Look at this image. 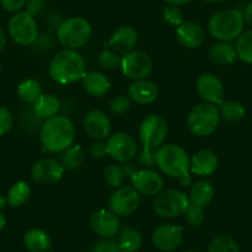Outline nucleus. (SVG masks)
Returning <instances> with one entry per match:
<instances>
[{
    "label": "nucleus",
    "instance_id": "7c9ffc66",
    "mask_svg": "<svg viewBox=\"0 0 252 252\" xmlns=\"http://www.w3.org/2000/svg\"><path fill=\"white\" fill-rule=\"evenodd\" d=\"M42 94L41 83L36 79H26L18 87V96L28 104H33Z\"/></svg>",
    "mask_w": 252,
    "mask_h": 252
},
{
    "label": "nucleus",
    "instance_id": "2f4dec72",
    "mask_svg": "<svg viewBox=\"0 0 252 252\" xmlns=\"http://www.w3.org/2000/svg\"><path fill=\"white\" fill-rule=\"evenodd\" d=\"M31 195V187L29 186V183L26 182L20 181L16 182L10 189H9L8 193V203L11 207H21L23 204H25L29 199H30Z\"/></svg>",
    "mask_w": 252,
    "mask_h": 252
},
{
    "label": "nucleus",
    "instance_id": "c9c22d12",
    "mask_svg": "<svg viewBox=\"0 0 252 252\" xmlns=\"http://www.w3.org/2000/svg\"><path fill=\"white\" fill-rule=\"evenodd\" d=\"M121 57L115 52L114 50H104L99 53L98 56V63L101 68L106 69V71H111L115 69L116 67L120 66Z\"/></svg>",
    "mask_w": 252,
    "mask_h": 252
},
{
    "label": "nucleus",
    "instance_id": "39448f33",
    "mask_svg": "<svg viewBox=\"0 0 252 252\" xmlns=\"http://www.w3.org/2000/svg\"><path fill=\"white\" fill-rule=\"evenodd\" d=\"M221 116L218 105L210 103H200L193 106L187 116V125L193 135L198 137L210 136L219 126Z\"/></svg>",
    "mask_w": 252,
    "mask_h": 252
},
{
    "label": "nucleus",
    "instance_id": "dca6fc26",
    "mask_svg": "<svg viewBox=\"0 0 252 252\" xmlns=\"http://www.w3.org/2000/svg\"><path fill=\"white\" fill-rule=\"evenodd\" d=\"M131 184L136 192L142 195H157L163 190V177L154 169H139L131 177Z\"/></svg>",
    "mask_w": 252,
    "mask_h": 252
},
{
    "label": "nucleus",
    "instance_id": "6e6552de",
    "mask_svg": "<svg viewBox=\"0 0 252 252\" xmlns=\"http://www.w3.org/2000/svg\"><path fill=\"white\" fill-rule=\"evenodd\" d=\"M9 35L14 42L21 46H30L38 38V28L35 18L28 11H19L9 21Z\"/></svg>",
    "mask_w": 252,
    "mask_h": 252
},
{
    "label": "nucleus",
    "instance_id": "13d9d810",
    "mask_svg": "<svg viewBox=\"0 0 252 252\" xmlns=\"http://www.w3.org/2000/svg\"><path fill=\"white\" fill-rule=\"evenodd\" d=\"M46 252H52V251H50V250H48V251H46Z\"/></svg>",
    "mask_w": 252,
    "mask_h": 252
},
{
    "label": "nucleus",
    "instance_id": "423d86ee",
    "mask_svg": "<svg viewBox=\"0 0 252 252\" xmlns=\"http://www.w3.org/2000/svg\"><path fill=\"white\" fill-rule=\"evenodd\" d=\"M92 25L84 18L74 16L60 24L57 28V40L67 50L77 51L89 41Z\"/></svg>",
    "mask_w": 252,
    "mask_h": 252
},
{
    "label": "nucleus",
    "instance_id": "aec40b11",
    "mask_svg": "<svg viewBox=\"0 0 252 252\" xmlns=\"http://www.w3.org/2000/svg\"><path fill=\"white\" fill-rule=\"evenodd\" d=\"M137 41H139V33H137L136 29L130 25H124L114 31L106 45L113 48L115 52L125 55V53L135 50Z\"/></svg>",
    "mask_w": 252,
    "mask_h": 252
},
{
    "label": "nucleus",
    "instance_id": "a878e982",
    "mask_svg": "<svg viewBox=\"0 0 252 252\" xmlns=\"http://www.w3.org/2000/svg\"><path fill=\"white\" fill-rule=\"evenodd\" d=\"M35 115L42 120H48L58 115L61 109V100L53 94H41L40 98L32 104Z\"/></svg>",
    "mask_w": 252,
    "mask_h": 252
},
{
    "label": "nucleus",
    "instance_id": "58836bf2",
    "mask_svg": "<svg viewBox=\"0 0 252 252\" xmlns=\"http://www.w3.org/2000/svg\"><path fill=\"white\" fill-rule=\"evenodd\" d=\"M163 20L166 21V24H168L169 26H173V28H178L179 25L184 23L183 21V13H182L181 9L176 5H168L163 9Z\"/></svg>",
    "mask_w": 252,
    "mask_h": 252
},
{
    "label": "nucleus",
    "instance_id": "a19ab883",
    "mask_svg": "<svg viewBox=\"0 0 252 252\" xmlns=\"http://www.w3.org/2000/svg\"><path fill=\"white\" fill-rule=\"evenodd\" d=\"M14 118L10 110H8L4 106H0V136L5 135L13 129Z\"/></svg>",
    "mask_w": 252,
    "mask_h": 252
},
{
    "label": "nucleus",
    "instance_id": "c756f323",
    "mask_svg": "<svg viewBox=\"0 0 252 252\" xmlns=\"http://www.w3.org/2000/svg\"><path fill=\"white\" fill-rule=\"evenodd\" d=\"M220 111V116L224 119L225 121H230V123H235V121L241 120L246 114V108L241 101L237 100H229L222 101L218 105Z\"/></svg>",
    "mask_w": 252,
    "mask_h": 252
},
{
    "label": "nucleus",
    "instance_id": "8fccbe9b",
    "mask_svg": "<svg viewBox=\"0 0 252 252\" xmlns=\"http://www.w3.org/2000/svg\"><path fill=\"white\" fill-rule=\"evenodd\" d=\"M168 5H176V6H181V5H186V4L190 3L192 0H164Z\"/></svg>",
    "mask_w": 252,
    "mask_h": 252
},
{
    "label": "nucleus",
    "instance_id": "f8f14e48",
    "mask_svg": "<svg viewBox=\"0 0 252 252\" xmlns=\"http://www.w3.org/2000/svg\"><path fill=\"white\" fill-rule=\"evenodd\" d=\"M140 205V194L134 187L121 186L109 198L108 207L116 217H129L134 214Z\"/></svg>",
    "mask_w": 252,
    "mask_h": 252
},
{
    "label": "nucleus",
    "instance_id": "20e7f679",
    "mask_svg": "<svg viewBox=\"0 0 252 252\" xmlns=\"http://www.w3.org/2000/svg\"><path fill=\"white\" fill-rule=\"evenodd\" d=\"M155 158L159 171L168 177L181 178L190 169V157L179 145L163 144L155 150Z\"/></svg>",
    "mask_w": 252,
    "mask_h": 252
},
{
    "label": "nucleus",
    "instance_id": "09e8293b",
    "mask_svg": "<svg viewBox=\"0 0 252 252\" xmlns=\"http://www.w3.org/2000/svg\"><path fill=\"white\" fill-rule=\"evenodd\" d=\"M179 182H181V184L183 187H188V186H192L193 184V181H192V176H189V173L184 174V176H182L181 178H178Z\"/></svg>",
    "mask_w": 252,
    "mask_h": 252
},
{
    "label": "nucleus",
    "instance_id": "79ce46f5",
    "mask_svg": "<svg viewBox=\"0 0 252 252\" xmlns=\"http://www.w3.org/2000/svg\"><path fill=\"white\" fill-rule=\"evenodd\" d=\"M88 152L89 155H91V157H93V158H103L104 156L108 155V152H106V142L98 141V140H96L93 144H91Z\"/></svg>",
    "mask_w": 252,
    "mask_h": 252
},
{
    "label": "nucleus",
    "instance_id": "49530a36",
    "mask_svg": "<svg viewBox=\"0 0 252 252\" xmlns=\"http://www.w3.org/2000/svg\"><path fill=\"white\" fill-rule=\"evenodd\" d=\"M123 169H124V173H125V177L126 178H130L131 179V177L134 176L135 173H136L139 169L136 168V166L132 163H129V162H126L125 164L123 166Z\"/></svg>",
    "mask_w": 252,
    "mask_h": 252
},
{
    "label": "nucleus",
    "instance_id": "c03bdc74",
    "mask_svg": "<svg viewBox=\"0 0 252 252\" xmlns=\"http://www.w3.org/2000/svg\"><path fill=\"white\" fill-rule=\"evenodd\" d=\"M46 6V0H28L26 1V11L32 16L42 13Z\"/></svg>",
    "mask_w": 252,
    "mask_h": 252
},
{
    "label": "nucleus",
    "instance_id": "72a5a7b5",
    "mask_svg": "<svg viewBox=\"0 0 252 252\" xmlns=\"http://www.w3.org/2000/svg\"><path fill=\"white\" fill-rule=\"evenodd\" d=\"M207 252H240V247L229 235H219L212 240Z\"/></svg>",
    "mask_w": 252,
    "mask_h": 252
},
{
    "label": "nucleus",
    "instance_id": "4d7b16f0",
    "mask_svg": "<svg viewBox=\"0 0 252 252\" xmlns=\"http://www.w3.org/2000/svg\"><path fill=\"white\" fill-rule=\"evenodd\" d=\"M0 72H1V62H0Z\"/></svg>",
    "mask_w": 252,
    "mask_h": 252
},
{
    "label": "nucleus",
    "instance_id": "4be33fe9",
    "mask_svg": "<svg viewBox=\"0 0 252 252\" xmlns=\"http://www.w3.org/2000/svg\"><path fill=\"white\" fill-rule=\"evenodd\" d=\"M127 96L136 104H152L158 98V87L155 82L147 78L135 81L127 89Z\"/></svg>",
    "mask_w": 252,
    "mask_h": 252
},
{
    "label": "nucleus",
    "instance_id": "473e14b6",
    "mask_svg": "<svg viewBox=\"0 0 252 252\" xmlns=\"http://www.w3.org/2000/svg\"><path fill=\"white\" fill-rule=\"evenodd\" d=\"M235 48L240 61L252 64V29L245 31L237 37Z\"/></svg>",
    "mask_w": 252,
    "mask_h": 252
},
{
    "label": "nucleus",
    "instance_id": "c85d7f7f",
    "mask_svg": "<svg viewBox=\"0 0 252 252\" xmlns=\"http://www.w3.org/2000/svg\"><path fill=\"white\" fill-rule=\"evenodd\" d=\"M84 157H86V154L81 145L73 144L62 152L61 164L67 171H74L82 166V163L84 162Z\"/></svg>",
    "mask_w": 252,
    "mask_h": 252
},
{
    "label": "nucleus",
    "instance_id": "f03ea898",
    "mask_svg": "<svg viewBox=\"0 0 252 252\" xmlns=\"http://www.w3.org/2000/svg\"><path fill=\"white\" fill-rule=\"evenodd\" d=\"M51 79L60 84H72L82 81L86 74V61L74 50L60 51L48 67Z\"/></svg>",
    "mask_w": 252,
    "mask_h": 252
},
{
    "label": "nucleus",
    "instance_id": "bb28decb",
    "mask_svg": "<svg viewBox=\"0 0 252 252\" xmlns=\"http://www.w3.org/2000/svg\"><path fill=\"white\" fill-rule=\"evenodd\" d=\"M51 237L47 231L38 227H33L24 235V246L30 252H46L50 250Z\"/></svg>",
    "mask_w": 252,
    "mask_h": 252
},
{
    "label": "nucleus",
    "instance_id": "a211bd4d",
    "mask_svg": "<svg viewBox=\"0 0 252 252\" xmlns=\"http://www.w3.org/2000/svg\"><path fill=\"white\" fill-rule=\"evenodd\" d=\"M64 173L62 164L53 158H42L36 162L31 168L33 181L42 186H52L61 181Z\"/></svg>",
    "mask_w": 252,
    "mask_h": 252
},
{
    "label": "nucleus",
    "instance_id": "864d4df0",
    "mask_svg": "<svg viewBox=\"0 0 252 252\" xmlns=\"http://www.w3.org/2000/svg\"><path fill=\"white\" fill-rule=\"evenodd\" d=\"M6 202H8V199H5V198L1 197V195H0V209H1V208L5 207Z\"/></svg>",
    "mask_w": 252,
    "mask_h": 252
},
{
    "label": "nucleus",
    "instance_id": "9b49d317",
    "mask_svg": "<svg viewBox=\"0 0 252 252\" xmlns=\"http://www.w3.org/2000/svg\"><path fill=\"white\" fill-rule=\"evenodd\" d=\"M139 151V146L132 135L127 132L119 131L113 134L106 140V152L108 156L116 162L126 163L130 162Z\"/></svg>",
    "mask_w": 252,
    "mask_h": 252
},
{
    "label": "nucleus",
    "instance_id": "e433bc0d",
    "mask_svg": "<svg viewBox=\"0 0 252 252\" xmlns=\"http://www.w3.org/2000/svg\"><path fill=\"white\" fill-rule=\"evenodd\" d=\"M184 218H186V221L189 226H192V227L200 226L205 219L204 208L198 207V205L189 203L188 209H187L186 213H184Z\"/></svg>",
    "mask_w": 252,
    "mask_h": 252
},
{
    "label": "nucleus",
    "instance_id": "4c0bfd02",
    "mask_svg": "<svg viewBox=\"0 0 252 252\" xmlns=\"http://www.w3.org/2000/svg\"><path fill=\"white\" fill-rule=\"evenodd\" d=\"M130 108H131V99L124 94L114 96L109 103V109L115 115H123L126 111H129Z\"/></svg>",
    "mask_w": 252,
    "mask_h": 252
},
{
    "label": "nucleus",
    "instance_id": "2eb2a0df",
    "mask_svg": "<svg viewBox=\"0 0 252 252\" xmlns=\"http://www.w3.org/2000/svg\"><path fill=\"white\" fill-rule=\"evenodd\" d=\"M198 94L202 96L205 103L219 105L224 101L225 87L221 79L213 73H203L197 79Z\"/></svg>",
    "mask_w": 252,
    "mask_h": 252
},
{
    "label": "nucleus",
    "instance_id": "7ed1b4c3",
    "mask_svg": "<svg viewBox=\"0 0 252 252\" xmlns=\"http://www.w3.org/2000/svg\"><path fill=\"white\" fill-rule=\"evenodd\" d=\"M244 13L236 9L219 11L208 21V32L218 41L231 42L244 32Z\"/></svg>",
    "mask_w": 252,
    "mask_h": 252
},
{
    "label": "nucleus",
    "instance_id": "f704fd0d",
    "mask_svg": "<svg viewBox=\"0 0 252 252\" xmlns=\"http://www.w3.org/2000/svg\"><path fill=\"white\" fill-rule=\"evenodd\" d=\"M125 179V173H124V169L121 166L110 164V166H108L104 169V181L111 188H120L121 186H124Z\"/></svg>",
    "mask_w": 252,
    "mask_h": 252
},
{
    "label": "nucleus",
    "instance_id": "393cba45",
    "mask_svg": "<svg viewBox=\"0 0 252 252\" xmlns=\"http://www.w3.org/2000/svg\"><path fill=\"white\" fill-rule=\"evenodd\" d=\"M208 53H209V58L212 60V62L219 64V66H229L237 60L235 45L230 42H224V41H219L210 46Z\"/></svg>",
    "mask_w": 252,
    "mask_h": 252
},
{
    "label": "nucleus",
    "instance_id": "37998d69",
    "mask_svg": "<svg viewBox=\"0 0 252 252\" xmlns=\"http://www.w3.org/2000/svg\"><path fill=\"white\" fill-rule=\"evenodd\" d=\"M0 4L10 13H19L26 5V0H0Z\"/></svg>",
    "mask_w": 252,
    "mask_h": 252
},
{
    "label": "nucleus",
    "instance_id": "5fc2aeb1",
    "mask_svg": "<svg viewBox=\"0 0 252 252\" xmlns=\"http://www.w3.org/2000/svg\"><path fill=\"white\" fill-rule=\"evenodd\" d=\"M207 3H219V1H222V0H204Z\"/></svg>",
    "mask_w": 252,
    "mask_h": 252
},
{
    "label": "nucleus",
    "instance_id": "f257e3e1",
    "mask_svg": "<svg viewBox=\"0 0 252 252\" xmlns=\"http://www.w3.org/2000/svg\"><path fill=\"white\" fill-rule=\"evenodd\" d=\"M76 127L69 118L56 115L45 120L40 130V141L43 150L52 154L63 152L73 145Z\"/></svg>",
    "mask_w": 252,
    "mask_h": 252
},
{
    "label": "nucleus",
    "instance_id": "3c124183",
    "mask_svg": "<svg viewBox=\"0 0 252 252\" xmlns=\"http://www.w3.org/2000/svg\"><path fill=\"white\" fill-rule=\"evenodd\" d=\"M6 45V36L5 32L3 31V29L0 28V51H3V48Z\"/></svg>",
    "mask_w": 252,
    "mask_h": 252
},
{
    "label": "nucleus",
    "instance_id": "603ef678",
    "mask_svg": "<svg viewBox=\"0 0 252 252\" xmlns=\"http://www.w3.org/2000/svg\"><path fill=\"white\" fill-rule=\"evenodd\" d=\"M5 225H6L5 217H4V215H3V213H0V231H1V230H3L4 227H5Z\"/></svg>",
    "mask_w": 252,
    "mask_h": 252
},
{
    "label": "nucleus",
    "instance_id": "6ab92c4d",
    "mask_svg": "<svg viewBox=\"0 0 252 252\" xmlns=\"http://www.w3.org/2000/svg\"><path fill=\"white\" fill-rule=\"evenodd\" d=\"M178 42L188 50H195L204 42L205 31L202 25L195 21H184L176 29Z\"/></svg>",
    "mask_w": 252,
    "mask_h": 252
},
{
    "label": "nucleus",
    "instance_id": "b1692460",
    "mask_svg": "<svg viewBox=\"0 0 252 252\" xmlns=\"http://www.w3.org/2000/svg\"><path fill=\"white\" fill-rule=\"evenodd\" d=\"M215 195V188L212 182L207 179H202L192 184L190 190H189V202L198 207L205 208L212 203L213 198Z\"/></svg>",
    "mask_w": 252,
    "mask_h": 252
},
{
    "label": "nucleus",
    "instance_id": "412c9836",
    "mask_svg": "<svg viewBox=\"0 0 252 252\" xmlns=\"http://www.w3.org/2000/svg\"><path fill=\"white\" fill-rule=\"evenodd\" d=\"M219 159L217 154L212 150L203 149L195 152L190 158V169L198 177H209L218 169Z\"/></svg>",
    "mask_w": 252,
    "mask_h": 252
},
{
    "label": "nucleus",
    "instance_id": "4468645a",
    "mask_svg": "<svg viewBox=\"0 0 252 252\" xmlns=\"http://www.w3.org/2000/svg\"><path fill=\"white\" fill-rule=\"evenodd\" d=\"M89 226L103 239H113L121 229L119 217L106 209H99L92 213L89 217Z\"/></svg>",
    "mask_w": 252,
    "mask_h": 252
},
{
    "label": "nucleus",
    "instance_id": "a18cd8bd",
    "mask_svg": "<svg viewBox=\"0 0 252 252\" xmlns=\"http://www.w3.org/2000/svg\"><path fill=\"white\" fill-rule=\"evenodd\" d=\"M139 162L140 164L146 167H152L154 164H156V158H155V150H142L141 155L139 156Z\"/></svg>",
    "mask_w": 252,
    "mask_h": 252
},
{
    "label": "nucleus",
    "instance_id": "0eeeda50",
    "mask_svg": "<svg viewBox=\"0 0 252 252\" xmlns=\"http://www.w3.org/2000/svg\"><path fill=\"white\" fill-rule=\"evenodd\" d=\"M189 198L179 189H166L156 195L154 210L161 218H179L188 209Z\"/></svg>",
    "mask_w": 252,
    "mask_h": 252
},
{
    "label": "nucleus",
    "instance_id": "ea45409f",
    "mask_svg": "<svg viewBox=\"0 0 252 252\" xmlns=\"http://www.w3.org/2000/svg\"><path fill=\"white\" fill-rule=\"evenodd\" d=\"M91 252H121V250L115 240L101 239L94 244Z\"/></svg>",
    "mask_w": 252,
    "mask_h": 252
},
{
    "label": "nucleus",
    "instance_id": "6e6d98bb",
    "mask_svg": "<svg viewBox=\"0 0 252 252\" xmlns=\"http://www.w3.org/2000/svg\"><path fill=\"white\" fill-rule=\"evenodd\" d=\"M183 252H199V251H195V250H186V251Z\"/></svg>",
    "mask_w": 252,
    "mask_h": 252
},
{
    "label": "nucleus",
    "instance_id": "1a4fd4ad",
    "mask_svg": "<svg viewBox=\"0 0 252 252\" xmlns=\"http://www.w3.org/2000/svg\"><path fill=\"white\" fill-rule=\"evenodd\" d=\"M168 126L162 116L151 114L142 120L139 130V137L144 149L157 150L166 141Z\"/></svg>",
    "mask_w": 252,
    "mask_h": 252
},
{
    "label": "nucleus",
    "instance_id": "cd10ccee",
    "mask_svg": "<svg viewBox=\"0 0 252 252\" xmlns=\"http://www.w3.org/2000/svg\"><path fill=\"white\" fill-rule=\"evenodd\" d=\"M118 245L121 252H137L142 246V235L139 230L124 226L119 231Z\"/></svg>",
    "mask_w": 252,
    "mask_h": 252
},
{
    "label": "nucleus",
    "instance_id": "9d476101",
    "mask_svg": "<svg viewBox=\"0 0 252 252\" xmlns=\"http://www.w3.org/2000/svg\"><path fill=\"white\" fill-rule=\"evenodd\" d=\"M120 68L125 77L132 81H140V79H146L151 74L154 64L146 52L134 50L125 53L121 57Z\"/></svg>",
    "mask_w": 252,
    "mask_h": 252
},
{
    "label": "nucleus",
    "instance_id": "ddd939ff",
    "mask_svg": "<svg viewBox=\"0 0 252 252\" xmlns=\"http://www.w3.org/2000/svg\"><path fill=\"white\" fill-rule=\"evenodd\" d=\"M184 239V229L181 225L163 224L152 232V244L163 252H172L178 249Z\"/></svg>",
    "mask_w": 252,
    "mask_h": 252
},
{
    "label": "nucleus",
    "instance_id": "f3484780",
    "mask_svg": "<svg viewBox=\"0 0 252 252\" xmlns=\"http://www.w3.org/2000/svg\"><path fill=\"white\" fill-rule=\"evenodd\" d=\"M83 129L89 137L103 141L110 136L111 121L104 111L93 109L84 115Z\"/></svg>",
    "mask_w": 252,
    "mask_h": 252
},
{
    "label": "nucleus",
    "instance_id": "5701e85b",
    "mask_svg": "<svg viewBox=\"0 0 252 252\" xmlns=\"http://www.w3.org/2000/svg\"><path fill=\"white\" fill-rule=\"evenodd\" d=\"M82 86L83 89L92 96L100 98L104 96L110 91L111 83L108 77L104 73L98 71L86 72V74L82 78Z\"/></svg>",
    "mask_w": 252,
    "mask_h": 252
},
{
    "label": "nucleus",
    "instance_id": "de8ad7c7",
    "mask_svg": "<svg viewBox=\"0 0 252 252\" xmlns=\"http://www.w3.org/2000/svg\"><path fill=\"white\" fill-rule=\"evenodd\" d=\"M244 19H245V23L252 28V3H250L249 5L246 6V9H245Z\"/></svg>",
    "mask_w": 252,
    "mask_h": 252
}]
</instances>
